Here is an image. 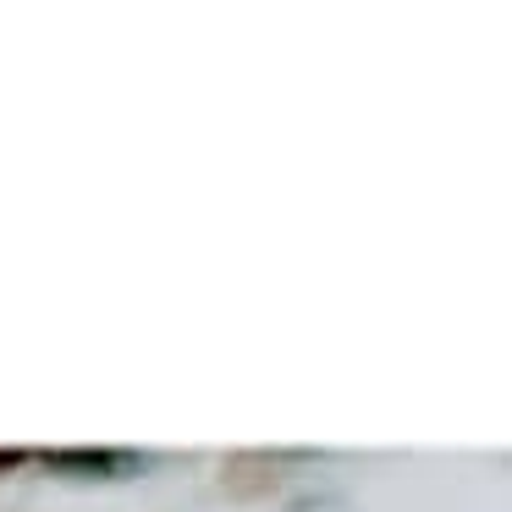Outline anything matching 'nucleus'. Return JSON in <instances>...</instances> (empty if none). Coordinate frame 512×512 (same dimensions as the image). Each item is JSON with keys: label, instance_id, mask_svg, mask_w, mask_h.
<instances>
[{"label": "nucleus", "instance_id": "f257e3e1", "mask_svg": "<svg viewBox=\"0 0 512 512\" xmlns=\"http://www.w3.org/2000/svg\"><path fill=\"white\" fill-rule=\"evenodd\" d=\"M39 463L56 468V474H127V468H138L133 452H111V446H56V452H39Z\"/></svg>", "mask_w": 512, "mask_h": 512}, {"label": "nucleus", "instance_id": "f03ea898", "mask_svg": "<svg viewBox=\"0 0 512 512\" xmlns=\"http://www.w3.org/2000/svg\"><path fill=\"white\" fill-rule=\"evenodd\" d=\"M28 457H34V452H23V446H6V452H0V468H17V463H28Z\"/></svg>", "mask_w": 512, "mask_h": 512}]
</instances>
